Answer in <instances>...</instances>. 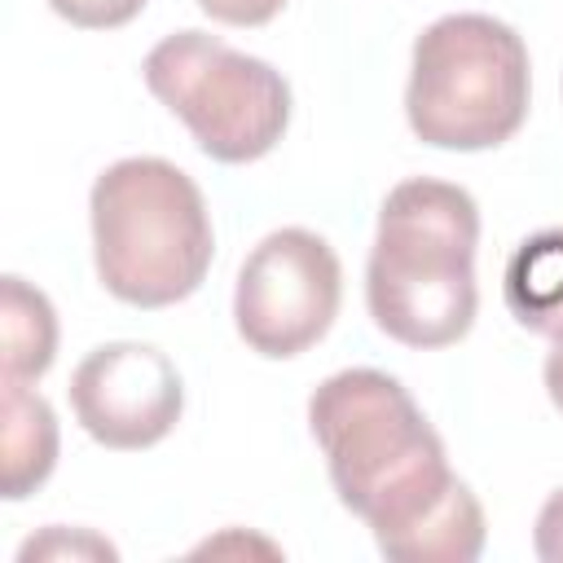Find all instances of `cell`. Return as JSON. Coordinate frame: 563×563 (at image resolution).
I'll return each instance as SVG.
<instances>
[{
    "label": "cell",
    "instance_id": "1",
    "mask_svg": "<svg viewBox=\"0 0 563 563\" xmlns=\"http://www.w3.org/2000/svg\"><path fill=\"white\" fill-rule=\"evenodd\" d=\"M479 211L457 185L400 180L383 211L365 268L369 317L409 347H449L475 321Z\"/></svg>",
    "mask_w": 563,
    "mask_h": 563
},
{
    "label": "cell",
    "instance_id": "9",
    "mask_svg": "<svg viewBox=\"0 0 563 563\" xmlns=\"http://www.w3.org/2000/svg\"><path fill=\"white\" fill-rule=\"evenodd\" d=\"M0 484L9 501L40 488L57 462V418L40 391L4 378V435H0Z\"/></svg>",
    "mask_w": 563,
    "mask_h": 563
},
{
    "label": "cell",
    "instance_id": "5",
    "mask_svg": "<svg viewBox=\"0 0 563 563\" xmlns=\"http://www.w3.org/2000/svg\"><path fill=\"white\" fill-rule=\"evenodd\" d=\"M145 84L194 132L198 150L220 163L264 158L290 119L286 79L202 31L158 40L145 57Z\"/></svg>",
    "mask_w": 563,
    "mask_h": 563
},
{
    "label": "cell",
    "instance_id": "15",
    "mask_svg": "<svg viewBox=\"0 0 563 563\" xmlns=\"http://www.w3.org/2000/svg\"><path fill=\"white\" fill-rule=\"evenodd\" d=\"M532 550L545 563H563V488L545 497L541 515H537V532H532Z\"/></svg>",
    "mask_w": 563,
    "mask_h": 563
},
{
    "label": "cell",
    "instance_id": "3",
    "mask_svg": "<svg viewBox=\"0 0 563 563\" xmlns=\"http://www.w3.org/2000/svg\"><path fill=\"white\" fill-rule=\"evenodd\" d=\"M92 255L106 290L136 308L194 295L211 268V216L167 158H119L92 185Z\"/></svg>",
    "mask_w": 563,
    "mask_h": 563
},
{
    "label": "cell",
    "instance_id": "4",
    "mask_svg": "<svg viewBox=\"0 0 563 563\" xmlns=\"http://www.w3.org/2000/svg\"><path fill=\"white\" fill-rule=\"evenodd\" d=\"M405 114L435 150H488L528 114V48L488 13H449L413 44Z\"/></svg>",
    "mask_w": 563,
    "mask_h": 563
},
{
    "label": "cell",
    "instance_id": "8",
    "mask_svg": "<svg viewBox=\"0 0 563 563\" xmlns=\"http://www.w3.org/2000/svg\"><path fill=\"white\" fill-rule=\"evenodd\" d=\"M378 550L400 563H471L484 550V510L475 493L453 479L422 515L378 537Z\"/></svg>",
    "mask_w": 563,
    "mask_h": 563
},
{
    "label": "cell",
    "instance_id": "16",
    "mask_svg": "<svg viewBox=\"0 0 563 563\" xmlns=\"http://www.w3.org/2000/svg\"><path fill=\"white\" fill-rule=\"evenodd\" d=\"M545 391H550L554 409L563 413V339H554V347L545 356Z\"/></svg>",
    "mask_w": 563,
    "mask_h": 563
},
{
    "label": "cell",
    "instance_id": "11",
    "mask_svg": "<svg viewBox=\"0 0 563 563\" xmlns=\"http://www.w3.org/2000/svg\"><path fill=\"white\" fill-rule=\"evenodd\" d=\"M0 334H4V378L31 383L53 365L57 352V312L44 290L22 277H4L0 286Z\"/></svg>",
    "mask_w": 563,
    "mask_h": 563
},
{
    "label": "cell",
    "instance_id": "6",
    "mask_svg": "<svg viewBox=\"0 0 563 563\" xmlns=\"http://www.w3.org/2000/svg\"><path fill=\"white\" fill-rule=\"evenodd\" d=\"M343 295L339 255L308 229L268 233L242 264L233 290V321L251 352L299 356L334 321Z\"/></svg>",
    "mask_w": 563,
    "mask_h": 563
},
{
    "label": "cell",
    "instance_id": "7",
    "mask_svg": "<svg viewBox=\"0 0 563 563\" xmlns=\"http://www.w3.org/2000/svg\"><path fill=\"white\" fill-rule=\"evenodd\" d=\"M70 409L97 444L150 449L176 427L185 387L167 352L150 343H106L70 374Z\"/></svg>",
    "mask_w": 563,
    "mask_h": 563
},
{
    "label": "cell",
    "instance_id": "12",
    "mask_svg": "<svg viewBox=\"0 0 563 563\" xmlns=\"http://www.w3.org/2000/svg\"><path fill=\"white\" fill-rule=\"evenodd\" d=\"M22 563L31 559H114V545L92 537V532H66V528H48L44 537H31L18 554Z\"/></svg>",
    "mask_w": 563,
    "mask_h": 563
},
{
    "label": "cell",
    "instance_id": "14",
    "mask_svg": "<svg viewBox=\"0 0 563 563\" xmlns=\"http://www.w3.org/2000/svg\"><path fill=\"white\" fill-rule=\"evenodd\" d=\"M198 9L229 26H264L286 9V0H198Z\"/></svg>",
    "mask_w": 563,
    "mask_h": 563
},
{
    "label": "cell",
    "instance_id": "13",
    "mask_svg": "<svg viewBox=\"0 0 563 563\" xmlns=\"http://www.w3.org/2000/svg\"><path fill=\"white\" fill-rule=\"evenodd\" d=\"M48 9L57 18H66L70 26H84V31H110V26H123L132 22L145 0H48Z\"/></svg>",
    "mask_w": 563,
    "mask_h": 563
},
{
    "label": "cell",
    "instance_id": "2",
    "mask_svg": "<svg viewBox=\"0 0 563 563\" xmlns=\"http://www.w3.org/2000/svg\"><path fill=\"white\" fill-rule=\"evenodd\" d=\"M308 422L339 501L369 523L374 541L422 515L457 479L413 396L383 369L330 374L308 400Z\"/></svg>",
    "mask_w": 563,
    "mask_h": 563
},
{
    "label": "cell",
    "instance_id": "10",
    "mask_svg": "<svg viewBox=\"0 0 563 563\" xmlns=\"http://www.w3.org/2000/svg\"><path fill=\"white\" fill-rule=\"evenodd\" d=\"M501 295L523 330L563 339V229H541L515 246Z\"/></svg>",
    "mask_w": 563,
    "mask_h": 563
}]
</instances>
